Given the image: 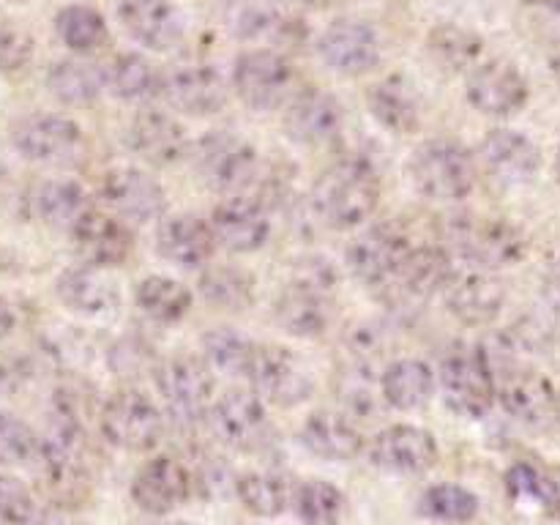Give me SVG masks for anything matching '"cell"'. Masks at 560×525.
I'll return each mask as SVG.
<instances>
[{"label":"cell","mask_w":560,"mask_h":525,"mask_svg":"<svg viewBox=\"0 0 560 525\" xmlns=\"http://www.w3.org/2000/svg\"><path fill=\"white\" fill-rule=\"evenodd\" d=\"M381 202V178L372 162L348 156L334 162L312 186V208L331 230H353L370 222Z\"/></svg>","instance_id":"cell-1"},{"label":"cell","mask_w":560,"mask_h":525,"mask_svg":"<svg viewBox=\"0 0 560 525\" xmlns=\"http://www.w3.org/2000/svg\"><path fill=\"white\" fill-rule=\"evenodd\" d=\"M446 244L459 260L485 271L517 266L528 252V238L523 230L506 217L479 211H463L446 219Z\"/></svg>","instance_id":"cell-2"},{"label":"cell","mask_w":560,"mask_h":525,"mask_svg":"<svg viewBox=\"0 0 560 525\" xmlns=\"http://www.w3.org/2000/svg\"><path fill=\"white\" fill-rule=\"evenodd\" d=\"M334 290H337V271L331 260L315 257L301 262L293 279L279 290L273 301V317L290 337H323L334 317Z\"/></svg>","instance_id":"cell-3"},{"label":"cell","mask_w":560,"mask_h":525,"mask_svg":"<svg viewBox=\"0 0 560 525\" xmlns=\"http://www.w3.org/2000/svg\"><path fill=\"white\" fill-rule=\"evenodd\" d=\"M408 175L421 197L435 202H459L476 189V159L457 140H427L413 151Z\"/></svg>","instance_id":"cell-4"},{"label":"cell","mask_w":560,"mask_h":525,"mask_svg":"<svg viewBox=\"0 0 560 525\" xmlns=\"http://www.w3.org/2000/svg\"><path fill=\"white\" fill-rule=\"evenodd\" d=\"M441 392L448 408L465 419H481L498 402L495 361L481 345H454L441 364Z\"/></svg>","instance_id":"cell-5"},{"label":"cell","mask_w":560,"mask_h":525,"mask_svg":"<svg viewBox=\"0 0 560 525\" xmlns=\"http://www.w3.org/2000/svg\"><path fill=\"white\" fill-rule=\"evenodd\" d=\"M167 416L178 430H195L213 408V370L195 355H175L153 372Z\"/></svg>","instance_id":"cell-6"},{"label":"cell","mask_w":560,"mask_h":525,"mask_svg":"<svg viewBox=\"0 0 560 525\" xmlns=\"http://www.w3.org/2000/svg\"><path fill=\"white\" fill-rule=\"evenodd\" d=\"M191 153L200 178L224 197L246 195L260 175V156L255 145L233 131H208Z\"/></svg>","instance_id":"cell-7"},{"label":"cell","mask_w":560,"mask_h":525,"mask_svg":"<svg viewBox=\"0 0 560 525\" xmlns=\"http://www.w3.org/2000/svg\"><path fill=\"white\" fill-rule=\"evenodd\" d=\"M413 246L416 241L410 238V233L402 224L386 222L375 224V228L364 230L359 238H353V244L348 246L345 257H348V268L353 271V277L375 299H381L388 284L394 282V277L399 273L405 257L410 255Z\"/></svg>","instance_id":"cell-8"},{"label":"cell","mask_w":560,"mask_h":525,"mask_svg":"<svg viewBox=\"0 0 560 525\" xmlns=\"http://www.w3.org/2000/svg\"><path fill=\"white\" fill-rule=\"evenodd\" d=\"M102 435L120 452H151L164 435V413L148 394L124 388L104 402Z\"/></svg>","instance_id":"cell-9"},{"label":"cell","mask_w":560,"mask_h":525,"mask_svg":"<svg viewBox=\"0 0 560 525\" xmlns=\"http://www.w3.org/2000/svg\"><path fill=\"white\" fill-rule=\"evenodd\" d=\"M14 148L25 159L47 167H71L85 159V131L69 115H31L14 129Z\"/></svg>","instance_id":"cell-10"},{"label":"cell","mask_w":560,"mask_h":525,"mask_svg":"<svg viewBox=\"0 0 560 525\" xmlns=\"http://www.w3.org/2000/svg\"><path fill=\"white\" fill-rule=\"evenodd\" d=\"M252 392L277 408H295L315 392V377L310 366L290 348L282 345H257L255 361L249 366Z\"/></svg>","instance_id":"cell-11"},{"label":"cell","mask_w":560,"mask_h":525,"mask_svg":"<svg viewBox=\"0 0 560 525\" xmlns=\"http://www.w3.org/2000/svg\"><path fill=\"white\" fill-rule=\"evenodd\" d=\"M213 435L235 452H262L273 441L266 402L249 388H228L208 416Z\"/></svg>","instance_id":"cell-12"},{"label":"cell","mask_w":560,"mask_h":525,"mask_svg":"<svg viewBox=\"0 0 560 525\" xmlns=\"http://www.w3.org/2000/svg\"><path fill=\"white\" fill-rule=\"evenodd\" d=\"M233 88L252 109H277L293 91V66L273 49H249L235 60Z\"/></svg>","instance_id":"cell-13"},{"label":"cell","mask_w":560,"mask_h":525,"mask_svg":"<svg viewBox=\"0 0 560 525\" xmlns=\"http://www.w3.org/2000/svg\"><path fill=\"white\" fill-rule=\"evenodd\" d=\"M498 402L509 416L530 427L550 430L560 402V392L541 372L530 366H506L498 372Z\"/></svg>","instance_id":"cell-14"},{"label":"cell","mask_w":560,"mask_h":525,"mask_svg":"<svg viewBox=\"0 0 560 525\" xmlns=\"http://www.w3.org/2000/svg\"><path fill=\"white\" fill-rule=\"evenodd\" d=\"M366 457L375 468L388 470V474L416 476L435 468L441 448H438L435 435L424 427L392 424L372 438Z\"/></svg>","instance_id":"cell-15"},{"label":"cell","mask_w":560,"mask_h":525,"mask_svg":"<svg viewBox=\"0 0 560 525\" xmlns=\"http://www.w3.org/2000/svg\"><path fill=\"white\" fill-rule=\"evenodd\" d=\"M102 200L126 224L156 222L167 211V195L151 173L137 167H115L102 180Z\"/></svg>","instance_id":"cell-16"},{"label":"cell","mask_w":560,"mask_h":525,"mask_svg":"<svg viewBox=\"0 0 560 525\" xmlns=\"http://www.w3.org/2000/svg\"><path fill=\"white\" fill-rule=\"evenodd\" d=\"M448 312L465 326H487L501 315L506 304V288L495 271L485 268H454L452 279L443 288Z\"/></svg>","instance_id":"cell-17"},{"label":"cell","mask_w":560,"mask_h":525,"mask_svg":"<svg viewBox=\"0 0 560 525\" xmlns=\"http://www.w3.org/2000/svg\"><path fill=\"white\" fill-rule=\"evenodd\" d=\"M345 126V109L337 96L326 91L295 93L284 109V131L295 145L304 148H323L331 145Z\"/></svg>","instance_id":"cell-18"},{"label":"cell","mask_w":560,"mask_h":525,"mask_svg":"<svg viewBox=\"0 0 560 525\" xmlns=\"http://www.w3.org/2000/svg\"><path fill=\"white\" fill-rule=\"evenodd\" d=\"M211 230L217 244L233 255L262 249L271 238V219L266 208L246 195L222 197L211 211Z\"/></svg>","instance_id":"cell-19"},{"label":"cell","mask_w":560,"mask_h":525,"mask_svg":"<svg viewBox=\"0 0 560 525\" xmlns=\"http://www.w3.org/2000/svg\"><path fill=\"white\" fill-rule=\"evenodd\" d=\"M195 490V476L180 459L162 454L137 470L131 481V501L148 514H170Z\"/></svg>","instance_id":"cell-20"},{"label":"cell","mask_w":560,"mask_h":525,"mask_svg":"<svg viewBox=\"0 0 560 525\" xmlns=\"http://www.w3.org/2000/svg\"><path fill=\"white\" fill-rule=\"evenodd\" d=\"M126 145L151 167H173L189 153L186 129L162 109H140L129 120Z\"/></svg>","instance_id":"cell-21"},{"label":"cell","mask_w":560,"mask_h":525,"mask_svg":"<svg viewBox=\"0 0 560 525\" xmlns=\"http://www.w3.org/2000/svg\"><path fill=\"white\" fill-rule=\"evenodd\" d=\"M479 159L487 173L503 186H525L539 175L541 151L517 129H492L481 140Z\"/></svg>","instance_id":"cell-22"},{"label":"cell","mask_w":560,"mask_h":525,"mask_svg":"<svg viewBox=\"0 0 560 525\" xmlns=\"http://www.w3.org/2000/svg\"><path fill=\"white\" fill-rule=\"evenodd\" d=\"M317 49L328 69L342 77L370 74L381 63V38L359 20H339L328 25Z\"/></svg>","instance_id":"cell-23"},{"label":"cell","mask_w":560,"mask_h":525,"mask_svg":"<svg viewBox=\"0 0 560 525\" xmlns=\"http://www.w3.org/2000/svg\"><path fill=\"white\" fill-rule=\"evenodd\" d=\"M71 238H74V249L80 260L88 262V266L104 268V271L124 266L129 260L131 249H135L129 224L115 217V213L96 211V208L85 213V219L71 230Z\"/></svg>","instance_id":"cell-24"},{"label":"cell","mask_w":560,"mask_h":525,"mask_svg":"<svg viewBox=\"0 0 560 525\" xmlns=\"http://www.w3.org/2000/svg\"><path fill=\"white\" fill-rule=\"evenodd\" d=\"M118 16L137 44L156 52L175 49L186 36V16L173 0H124Z\"/></svg>","instance_id":"cell-25"},{"label":"cell","mask_w":560,"mask_h":525,"mask_svg":"<svg viewBox=\"0 0 560 525\" xmlns=\"http://www.w3.org/2000/svg\"><path fill=\"white\" fill-rule=\"evenodd\" d=\"M468 102L479 113L506 118L528 102V82L520 74L517 66L506 60H487L476 66L468 77Z\"/></svg>","instance_id":"cell-26"},{"label":"cell","mask_w":560,"mask_h":525,"mask_svg":"<svg viewBox=\"0 0 560 525\" xmlns=\"http://www.w3.org/2000/svg\"><path fill=\"white\" fill-rule=\"evenodd\" d=\"M162 93L175 109L197 118L219 113L228 104L224 77L206 63H186L164 74Z\"/></svg>","instance_id":"cell-27"},{"label":"cell","mask_w":560,"mask_h":525,"mask_svg":"<svg viewBox=\"0 0 560 525\" xmlns=\"http://www.w3.org/2000/svg\"><path fill=\"white\" fill-rule=\"evenodd\" d=\"M217 246L211 222L195 217V213H173L159 222L156 249L173 266L189 268V271L206 268Z\"/></svg>","instance_id":"cell-28"},{"label":"cell","mask_w":560,"mask_h":525,"mask_svg":"<svg viewBox=\"0 0 560 525\" xmlns=\"http://www.w3.org/2000/svg\"><path fill=\"white\" fill-rule=\"evenodd\" d=\"M55 290L66 310L82 317H107L120 306V290L115 279H109L104 268L88 266V262L66 268Z\"/></svg>","instance_id":"cell-29"},{"label":"cell","mask_w":560,"mask_h":525,"mask_svg":"<svg viewBox=\"0 0 560 525\" xmlns=\"http://www.w3.org/2000/svg\"><path fill=\"white\" fill-rule=\"evenodd\" d=\"M301 443L328 463H350L366 452L364 435L345 413L317 410L301 427Z\"/></svg>","instance_id":"cell-30"},{"label":"cell","mask_w":560,"mask_h":525,"mask_svg":"<svg viewBox=\"0 0 560 525\" xmlns=\"http://www.w3.org/2000/svg\"><path fill=\"white\" fill-rule=\"evenodd\" d=\"M383 399L394 410H421L435 394L432 366L421 359H397L381 372Z\"/></svg>","instance_id":"cell-31"},{"label":"cell","mask_w":560,"mask_h":525,"mask_svg":"<svg viewBox=\"0 0 560 525\" xmlns=\"http://www.w3.org/2000/svg\"><path fill=\"white\" fill-rule=\"evenodd\" d=\"M366 102H370V113L375 115L377 124L386 126L394 135H410L419 129L421 104L413 85L405 77H386L383 82L372 85Z\"/></svg>","instance_id":"cell-32"},{"label":"cell","mask_w":560,"mask_h":525,"mask_svg":"<svg viewBox=\"0 0 560 525\" xmlns=\"http://www.w3.org/2000/svg\"><path fill=\"white\" fill-rule=\"evenodd\" d=\"M36 211L49 228L71 233L85 219V213L93 211V206L88 191L77 180L55 178L36 191Z\"/></svg>","instance_id":"cell-33"},{"label":"cell","mask_w":560,"mask_h":525,"mask_svg":"<svg viewBox=\"0 0 560 525\" xmlns=\"http://www.w3.org/2000/svg\"><path fill=\"white\" fill-rule=\"evenodd\" d=\"M197 288L213 310L244 312L255 304V279L241 266H208Z\"/></svg>","instance_id":"cell-34"},{"label":"cell","mask_w":560,"mask_h":525,"mask_svg":"<svg viewBox=\"0 0 560 525\" xmlns=\"http://www.w3.org/2000/svg\"><path fill=\"white\" fill-rule=\"evenodd\" d=\"M107 91L124 102H145V98L162 93V77L153 69L151 60L142 55L124 52L104 66Z\"/></svg>","instance_id":"cell-35"},{"label":"cell","mask_w":560,"mask_h":525,"mask_svg":"<svg viewBox=\"0 0 560 525\" xmlns=\"http://www.w3.org/2000/svg\"><path fill=\"white\" fill-rule=\"evenodd\" d=\"M135 301L142 310V315L151 320L164 323H178L189 315L191 310V290L184 282L173 277H145L135 290Z\"/></svg>","instance_id":"cell-36"},{"label":"cell","mask_w":560,"mask_h":525,"mask_svg":"<svg viewBox=\"0 0 560 525\" xmlns=\"http://www.w3.org/2000/svg\"><path fill=\"white\" fill-rule=\"evenodd\" d=\"M47 85L52 96L60 98L63 104H91L102 96L107 80H104L102 66L91 63V60L71 58L58 60L49 69Z\"/></svg>","instance_id":"cell-37"},{"label":"cell","mask_w":560,"mask_h":525,"mask_svg":"<svg viewBox=\"0 0 560 525\" xmlns=\"http://www.w3.org/2000/svg\"><path fill=\"white\" fill-rule=\"evenodd\" d=\"M235 492H238L246 512H252L255 517H279L284 509L293 506L295 487L279 474L252 470L235 481Z\"/></svg>","instance_id":"cell-38"},{"label":"cell","mask_w":560,"mask_h":525,"mask_svg":"<svg viewBox=\"0 0 560 525\" xmlns=\"http://www.w3.org/2000/svg\"><path fill=\"white\" fill-rule=\"evenodd\" d=\"M224 22L238 38H262L288 25L282 0H224Z\"/></svg>","instance_id":"cell-39"},{"label":"cell","mask_w":560,"mask_h":525,"mask_svg":"<svg viewBox=\"0 0 560 525\" xmlns=\"http://www.w3.org/2000/svg\"><path fill=\"white\" fill-rule=\"evenodd\" d=\"M202 353H206V364L211 370L222 372V375H249V366L255 361L257 345L252 342L246 334H241L238 328H211V331L202 337Z\"/></svg>","instance_id":"cell-40"},{"label":"cell","mask_w":560,"mask_h":525,"mask_svg":"<svg viewBox=\"0 0 560 525\" xmlns=\"http://www.w3.org/2000/svg\"><path fill=\"white\" fill-rule=\"evenodd\" d=\"M55 33H58V38L66 47L80 55L96 52L109 38L107 22L91 5H66L63 11H58V16H55Z\"/></svg>","instance_id":"cell-41"},{"label":"cell","mask_w":560,"mask_h":525,"mask_svg":"<svg viewBox=\"0 0 560 525\" xmlns=\"http://www.w3.org/2000/svg\"><path fill=\"white\" fill-rule=\"evenodd\" d=\"M293 509L304 525H337L348 509V498L331 481L306 479L295 487Z\"/></svg>","instance_id":"cell-42"},{"label":"cell","mask_w":560,"mask_h":525,"mask_svg":"<svg viewBox=\"0 0 560 525\" xmlns=\"http://www.w3.org/2000/svg\"><path fill=\"white\" fill-rule=\"evenodd\" d=\"M421 514L438 523L465 525L479 514V495L463 485H435L421 495Z\"/></svg>","instance_id":"cell-43"},{"label":"cell","mask_w":560,"mask_h":525,"mask_svg":"<svg viewBox=\"0 0 560 525\" xmlns=\"http://www.w3.org/2000/svg\"><path fill=\"white\" fill-rule=\"evenodd\" d=\"M430 52L446 69L463 71L479 60L481 38L459 25H441L430 33Z\"/></svg>","instance_id":"cell-44"},{"label":"cell","mask_w":560,"mask_h":525,"mask_svg":"<svg viewBox=\"0 0 560 525\" xmlns=\"http://www.w3.org/2000/svg\"><path fill=\"white\" fill-rule=\"evenodd\" d=\"M38 448H42V441L31 430V424L9 410H0V465L31 463L38 457Z\"/></svg>","instance_id":"cell-45"},{"label":"cell","mask_w":560,"mask_h":525,"mask_svg":"<svg viewBox=\"0 0 560 525\" xmlns=\"http://www.w3.org/2000/svg\"><path fill=\"white\" fill-rule=\"evenodd\" d=\"M506 487L514 498H530V501H539L541 506H558L560 503L558 481L534 463L514 465L506 474Z\"/></svg>","instance_id":"cell-46"},{"label":"cell","mask_w":560,"mask_h":525,"mask_svg":"<svg viewBox=\"0 0 560 525\" xmlns=\"http://www.w3.org/2000/svg\"><path fill=\"white\" fill-rule=\"evenodd\" d=\"M33 58V38L16 22L0 16V77L20 74Z\"/></svg>","instance_id":"cell-47"},{"label":"cell","mask_w":560,"mask_h":525,"mask_svg":"<svg viewBox=\"0 0 560 525\" xmlns=\"http://www.w3.org/2000/svg\"><path fill=\"white\" fill-rule=\"evenodd\" d=\"M36 517V503L31 490L20 479L0 474V525H31Z\"/></svg>","instance_id":"cell-48"},{"label":"cell","mask_w":560,"mask_h":525,"mask_svg":"<svg viewBox=\"0 0 560 525\" xmlns=\"http://www.w3.org/2000/svg\"><path fill=\"white\" fill-rule=\"evenodd\" d=\"M153 348H148L142 339L137 337H126L120 339L118 345H113L109 350V366L115 370V375L120 377H137L142 372L151 370V361H153Z\"/></svg>","instance_id":"cell-49"},{"label":"cell","mask_w":560,"mask_h":525,"mask_svg":"<svg viewBox=\"0 0 560 525\" xmlns=\"http://www.w3.org/2000/svg\"><path fill=\"white\" fill-rule=\"evenodd\" d=\"M541 295H545L552 315L560 317V257L550 262V268H547L545 277H541Z\"/></svg>","instance_id":"cell-50"},{"label":"cell","mask_w":560,"mask_h":525,"mask_svg":"<svg viewBox=\"0 0 560 525\" xmlns=\"http://www.w3.org/2000/svg\"><path fill=\"white\" fill-rule=\"evenodd\" d=\"M14 326H16V312H14V306H11L5 299H0V334L14 331Z\"/></svg>","instance_id":"cell-51"},{"label":"cell","mask_w":560,"mask_h":525,"mask_svg":"<svg viewBox=\"0 0 560 525\" xmlns=\"http://www.w3.org/2000/svg\"><path fill=\"white\" fill-rule=\"evenodd\" d=\"M295 3H301L304 9H312V11H326L331 9V5H337L339 0H295Z\"/></svg>","instance_id":"cell-52"},{"label":"cell","mask_w":560,"mask_h":525,"mask_svg":"<svg viewBox=\"0 0 560 525\" xmlns=\"http://www.w3.org/2000/svg\"><path fill=\"white\" fill-rule=\"evenodd\" d=\"M525 3H530V5H550V3H556V0H525Z\"/></svg>","instance_id":"cell-53"},{"label":"cell","mask_w":560,"mask_h":525,"mask_svg":"<svg viewBox=\"0 0 560 525\" xmlns=\"http://www.w3.org/2000/svg\"><path fill=\"white\" fill-rule=\"evenodd\" d=\"M556 178H558V184H560V145H558V153H556Z\"/></svg>","instance_id":"cell-54"},{"label":"cell","mask_w":560,"mask_h":525,"mask_svg":"<svg viewBox=\"0 0 560 525\" xmlns=\"http://www.w3.org/2000/svg\"><path fill=\"white\" fill-rule=\"evenodd\" d=\"M164 525H191V523H184V520H173V523H164Z\"/></svg>","instance_id":"cell-55"}]
</instances>
